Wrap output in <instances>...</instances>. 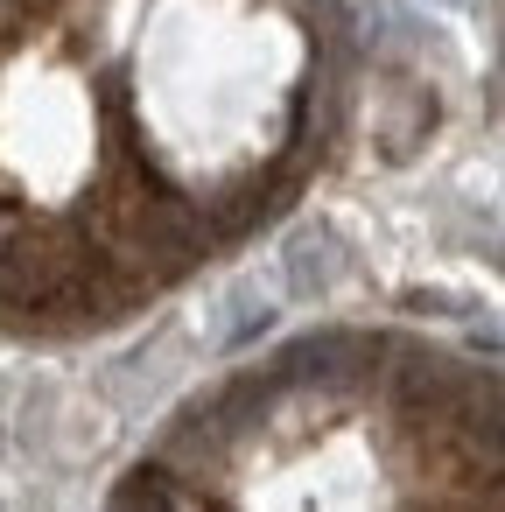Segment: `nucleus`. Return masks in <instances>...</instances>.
<instances>
[{
    "mask_svg": "<svg viewBox=\"0 0 505 512\" xmlns=\"http://www.w3.org/2000/svg\"><path fill=\"white\" fill-rule=\"evenodd\" d=\"M344 57V0H0V330H113L246 246Z\"/></svg>",
    "mask_w": 505,
    "mask_h": 512,
    "instance_id": "obj_1",
    "label": "nucleus"
},
{
    "mask_svg": "<svg viewBox=\"0 0 505 512\" xmlns=\"http://www.w3.org/2000/svg\"><path fill=\"white\" fill-rule=\"evenodd\" d=\"M428 8H470V0H428Z\"/></svg>",
    "mask_w": 505,
    "mask_h": 512,
    "instance_id": "obj_2",
    "label": "nucleus"
}]
</instances>
